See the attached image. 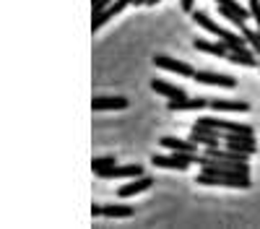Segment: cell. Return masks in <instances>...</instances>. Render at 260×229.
<instances>
[{
  "label": "cell",
  "mask_w": 260,
  "mask_h": 229,
  "mask_svg": "<svg viewBox=\"0 0 260 229\" xmlns=\"http://www.w3.org/2000/svg\"><path fill=\"white\" fill-rule=\"evenodd\" d=\"M198 164L203 167V172L198 175L195 185H221V187H240L247 190L250 187V164L242 161H226V159H213V156H201L198 154Z\"/></svg>",
  "instance_id": "obj_1"
},
{
  "label": "cell",
  "mask_w": 260,
  "mask_h": 229,
  "mask_svg": "<svg viewBox=\"0 0 260 229\" xmlns=\"http://www.w3.org/2000/svg\"><path fill=\"white\" fill-rule=\"evenodd\" d=\"M192 161H198V154H190V151H175L169 156H161V154H154L151 156V164L156 167H164V170H187Z\"/></svg>",
  "instance_id": "obj_2"
},
{
  "label": "cell",
  "mask_w": 260,
  "mask_h": 229,
  "mask_svg": "<svg viewBox=\"0 0 260 229\" xmlns=\"http://www.w3.org/2000/svg\"><path fill=\"white\" fill-rule=\"evenodd\" d=\"M224 143H226V149L242 151V154H250V156L257 151L255 136H245V133H224Z\"/></svg>",
  "instance_id": "obj_3"
},
{
  "label": "cell",
  "mask_w": 260,
  "mask_h": 229,
  "mask_svg": "<svg viewBox=\"0 0 260 229\" xmlns=\"http://www.w3.org/2000/svg\"><path fill=\"white\" fill-rule=\"evenodd\" d=\"M221 138H224L221 130L208 128V125H198V122H195V125H192V130H190V141L203 143V146H219Z\"/></svg>",
  "instance_id": "obj_4"
},
{
  "label": "cell",
  "mask_w": 260,
  "mask_h": 229,
  "mask_svg": "<svg viewBox=\"0 0 260 229\" xmlns=\"http://www.w3.org/2000/svg\"><path fill=\"white\" fill-rule=\"evenodd\" d=\"M127 6H133V0H115V3H110V6H107L102 13H96V16L91 18V31L102 29V26L107 24V21H110V18H115L117 13H122Z\"/></svg>",
  "instance_id": "obj_5"
},
{
  "label": "cell",
  "mask_w": 260,
  "mask_h": 229,
  "mask_svg": "<svg viewBox=\"0 0 260 229\" xmlns=\"http://www.w3.org/2000/svg\"><path fill=\"white\" fill-rule=\"evenodd\" d=\"M195 81L208 83V86H224V89H234L237 86V78L226 76V73H211V71H195L192 76Z\"/></svg>",
  "instance_id": "obj_6"
},
{
  "label": "cell",
  "mask_w": 260,
  "mask_h": 229,
  "mask_svg": "<svg viewBox=\"0 0 260 229\" xmlns=\"http://www.w3.org/2000/svg\"><path fill=\"white\" fill-rule=\"evenodd\" d=\"M143 170H141V164H112V167H107V170H99L96 177H120V180H127V177H141Z\"/></svg>",
  "instance_id": "obj_7"
},
{
  "label": "cell",
  "mask_w": 260,
  "mask_h": 229,
  "mask_svg": "<svg viewBox=\"0 0 260 229\" xmlns=\"http://www.w3.org/2000/svg\"><path fill=\"white\" fill-rule=\"evenodd\" d=\"M154 66H159V68H164V71H172V73H180V76H187V78L195 76V71L187 66V62L175 60V57H167V55H156V57H154Z\"/></svg>",
  "instance_id": "obj_8"
},
{
  "label": "cell",
  "mask_w": 260,
  "mask_h": 229,
  "mask_svg": "<svg viewBox=\"0 0 260 229\" xmlns=\"http://www.w3.org/2000/svg\"><path fill=\"white\" fill-rule=\"evenodd\" d=\"M208 107L216 112H250V104L240 99H208Z\"/></svg>",
  "instance_id": "obj_9"
},
{
  "label": "cell",
  "mask_w": 260,
  "mask_h": 229,
  "mask_svg": "<svg viewBox=\"0 0 260 229\" xmlns=\"http://www.w3.org/2000/svg\"><path fill=\"white\" fill-rule=\"evenodd\" d=\"M203 107H208V99H169V104H167V110L169 112H182V110H203Z\"/></svg>",
  "instance_id": "obj_10"
},
{
  "label": "cell",
  "mask_w": 260,
  "mask_h": 229,
  "mask_svg": "<svg viewBox=\"0 0 260 229\" xmlns=\"http://www.w3.org/2000/svg\"><path fill=\"white\" fill-rule=\"evenodd\" d=\"M192 47L198 50V52H208V55H216V57H226L229 55V47L224 45V42H219V45H216V42H208V39H192Z\"/></svg>",
  "instance_id": "obj_11"
},
{
  "label": "cell",
  "mask_w": 260,
  "mask_h": 229,
  "mask_svg": "<svg viewBox=\"0 0 260 229\" xmlns=\"http://www.w3.org/2000/svg\"><path fill=\"white\" fill-rule=\"evenodd\" d=\"M91 107H94V112H102V110H125L127 99L125 96H94Z\"/></svg>",
  "instance_id": "obj_12"
},
{
  "label": "cell",
  "mask_w": 260,
  "mask_h": 229,
  "mask_svg": "<svg viewBox=\"0 0 260 229\" xmlns=\"http://www.w3.org/2000/svg\"><path fill=\"white\" fill-rule=\"evenodd\" d=\"M151 185H154V180L141 175V177H136V180L130 182V185H122L120 190H117V195H120V198H130V195H136V193H143V190H148Z\"/></svg>",
  "instance_id": "obj_13"
},
{
  "label": "cell",
  "mask_w": 260,
  "mask_h": 229,
  "mask_svg": "<svg viewBox=\"0 0 260 229\" xmlns=\"http://www.w3.org/2000/svg\"><path fill=\"white\" fill-rule=\"evenodd\" d=\"M159 143L167 146V149H172V151H190V154H198V143H195V141H180V138H175V136H164V138H159Z\"/></svg>",
  "instance_id": "obj_14"
},
{
  "label": "cell",
  "mask_w": 260,
  "mask_h": 229,
  "mask_svg": "<svg viewBox=\"0 0 260 229\" xmlns=\"http://www.w3.org/2000/svg\"><path fill=\"white\" fill-rule=\"evenodd\" d=\"M151 89H154L156 94H161V96H167V99H185V91H182V89L172 86V83H167V81H161V78L151 81Z\"/></svg>",
  "instance_id": "obj_15"
},
{
  "label": "cell",
  "mask_w": 260,
  "mask_h": 229,
  "mask_svg": "<svg viewBox=\"0 0 260 229\" xmlns=\"http://www.w3.org/2000/svg\"><path fill=\"white\" fill-rule=\"evenodd\" d=\"M226 60H229V62H237V66H247V68L260 66V60L255 57L252 47H250V50H240V52H229V55H226Z\"/></svg>",
  "instance_id": "obj_16"
},
{
  "label": "cell",
  "mask_w": 260,
  "mask_h": 229,
  "mask_svg": "<svg viewBox=\"0 0 260 229\" xmlns=\"http://www.w3.org/2000/svg\"><path fill=\"white\" fill-rule=\"evenodd\" d=\"M102 216L127 219V216H133V208H130V206H102Z\"/></svg>",
  "instance_id": "obj_17"
},
{
  "label": "cell",
  "mask_w": 260,
  "mask_h": 229,
  "mask_svg": "<svg viewBox=\"0 0 260 229\" xmlns=\"http://www.w3.org/2000/svg\"><path fill=\"white\" fill-rule=\"evenodd\" d=\"M242 34H245V39H247V45L252 47V52L255 55H260V29H242Z\"/></svg>",
  "instance_id": "obj_18"
},
{
  "label": "cell",
  "mask_w": 260,
  "mask_h": 229,
  "mask_svg": "<svg viewBox=\"0 0 260 229\" xmlns=\"http://www.w3.org/2000/svg\"><path fill=\"white\" fill-rule=\"evenodd\" d=\"M216 3H221V6H226V8L237 11V13H240L245 21H247V18H252V16H250V8H242L240 3H237V0H216Z\"/></svg>",
  "instance_id": "obj_19"
},
{
  "label": "cell",
  "mask_w": 260,
  "mask_h": 229,
  "mask_svg": "<svg viewBox=\"0 0 260 229\" xmlns=\"http://www.w3.org/2000/svg\"><path fill=\"white\" fill-rule=\"evenodd\" d=\"M112 164H117L115 156H96V159H91V170L99 172V170H107V167H112Z\"/></svg>",
  "instance_id": "obj_20"
},
{
  "label": "cell",
  "mask_w": 260,
  "mask_h": 229,
  "mask_svg": "<svg viewBox=\"0 0 260 229\" xmlns=\"http://www.w3.org/2000/svg\"><path fill=\"white\" fill-rule=\"evenodd\" d=\"M247 8H250V16L255 18L257 29H260V0H247Z\"/></svg>",
  "instance_id": "obj_21"
},
{
  "label": "cell",
  "mask_w": 260,
  "mask_h": 229,
  "mask_svg": "<svg viewBox=\"0 0 260 229\" xmlns=\"http://www.w3.org/2000/svg\"><path fill=\"white\" fill-rule=\"evenodd\" d=\"M110 3H115V0H91V11H94V16H96V13H102Z\"/></svg>",
  "instance_id": "obj_22"
},
{
  "label": "cell",
  "mask_w": 260,
  "mask_h": 229,
  "mask_svg": "<svg viewBox=\"0 0 260 229\" xmlns=\"http://www.w3.org/2000/svg\"><path fill=\"white\" fill-rule=\"evenodd\" d=\"M192 6H195V0H182V11L185 13H192Z\"/></svg>",
  "instance_id": "obj_23"
},
{
  "label": "cell",
  "mask_w": 260,
  "mask_h": 229,
  "mask_svg": "<svg viewBox=\"0 0 260 229\" xmlns=\"http://www.w3.org/2000/svg\"><path fill=\"white\" fill-rule=\"evenodd\" d=\"M91 216H102V206H91Z\"/></svg>",
  "instance_id": "obj_24"
}]
</instances>
